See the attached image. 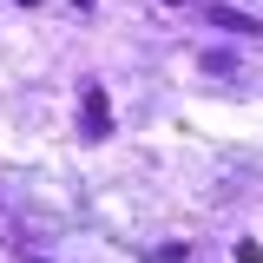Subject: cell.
<instances>
[{
    "instance_id": "obj_1",
    "label": "cell",
    "mask_w": 263,
    "mask_h": 263,
    "mask_svg": "<svg viewBox=\"0 0 263 263\" xmlns=\"http://www.w3.org/2000/svg\"><path fill=\"white\" fill-rule=\"evenodd\" d=\"M79 132H86V138H112V105H105V86H92V79H86V86H79Z\"/></svg>"
},
{
    "instance_id": "obj_2",
    "label": "cell",
    "mask_w": 263,
    "mask_h": 263,
    "mask_svg": "<svg viewBox=\"0 0 263 263\" xmlns=\"http://www.w3.org/2000/svg\"><path fill=\"white\" fill-rule=\"evenodd\" d=\"M211 27H217V33H263L257 20H250V13H237V7H211Z\"/></svg>"
},
{
    "instance_id": "obj_3",
    "label": "cell",
    "mask_w": 263,
    "mask_h": 263,
    "mask_svg": "<svg viewBox=\"0 0 263 263\" xmlns=\"http://www.w3.org/2000/svg\"><path fill=\"white\" fill-rule=\"evenodd\" d=\"M237 263H263V243H257V237H243V243H237Z\"/></svg>"
},
{
    "instance_id": "obj_4",
    "label": "cell",
    "mask_w": 263,
    "mask_h": 263,
    "mask_svg": "<svg viewBox=\"0 0 263 263\" xmlns=\"http://www.w3.org/2000/svg\"><path fill=\"white\" fill-rule=\"evenodd\" d=\"M72 7H92V0H72Z\"/></svg>"
},
{
    "instance_id": "obj_5",
    "label": "cell",
    "mask_w": 263,
    "mask_h": 263,
    "mask_svg": "<svg viewBox=\"0 0 263 263\" xmlns=\"http://www.w3.org/2000/svg\"><path fill=\"white\" fill-rule=\"evenodd\" d=\"M20 7H40V0H20Z\"/></svg>"
},
{
    "instance_id": "obj_6",
    "label": "cell",
    "mask_w": 263,
    "mask_h": 263,
    "mask_svg": "<svg viewBox=\"0 0 263 263\" xmlns=\"http://www.w3.org/2000/svg\"><path fill=\"white\" fill-rule=\"evenodd\" d=\"M171 7H178V0H171Z\"/></svg>"
},
{
    "instance_id": "obj_7",
    "label": "cell",
    "mask_w": 263,
    "mask_h": 263,
    "mask_svg": "<svg viewBox=\"0 0 263 263\" xmlns=\"http://www.w3.org/2000/svg\"><path fill=\"white\" fill-rule=\"evenodd\" d=\"M33 263H40V257H33Z\"/></svg>"
}]
</instances>
